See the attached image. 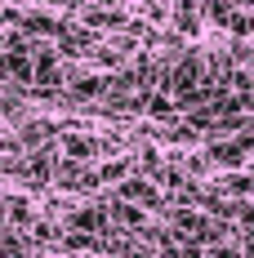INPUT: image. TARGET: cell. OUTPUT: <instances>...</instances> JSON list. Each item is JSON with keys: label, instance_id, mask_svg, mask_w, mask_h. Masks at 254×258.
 <instances>
[{"label": "cell", "instance_id": "30bf717a", "mask_svg": "<svg viewBox=\"0 0 254 258\" xmlns=\"http://www.w3.org/2000/svg\"><path fill=\"white\" fill-rule=\"evenodd\" d=\"M232 31H236V36H245V31H254V18H232Z\"/></svg>", "mask_w": 254, "mask_h": 258}, {"label": "cell", "instance_id": "52a82bcc", "mask_svg": "<svg viewBox=\"0 0 254 258\" xmlns=\"http://www.w3.org/2000/svg\"><path fill=\"white\" fill-rule=\"evenodd\" d=\"M174 23L183 27V31H187V36H196V0H178V9H174Z\"/></svg>", "mask_w": 254, "mask_h": 258}, {"label": "cell", "instance_id": "3957f363", "mask_svg": "<svg viewBox=\"0 0 254 258\" xmlns=\"http://www.w3.org/2000/svg\"><path fill=\"white\" fill-rule=\"evenodd\" d=\"M63 156H67L72 165H85V160H94V156H98V143H94V138H85V134H63Z\"/></svg>", "mask_w": 254, "mask_h": 258}, {"label": "cell", "instance_id": "5b68a950", "mask_svg": "<svg viewBox=\"0 0 254 258\" xmlns=\"http://www.w3.org/2000/svg\"><path fill=\"white\" fill-rule=\"evenodd\" d=\"M223 191H228V196H241V201H254V174H241V169L228 174V178H223Z\"/></svg>", "mask_w": 254, "mask_h": 258}, {"label": "cell", "instance_id": "8992f818", "mask_svg": "<svg viewBox=\"0 0 254 258\" xmlns=\"http://www.w3.org/2000/svg\"><path fill=\"white\" fill-rule=\"evenodd\" d=\"M174 111H178V103L170 94H152V98H147V116H152V120H170Z\"/></svg>", "mask_w": 254, "mask_h": 258}, {"label": "cell", "instance_id": "6da1fadb", "mask_svg": "<svg viewBox=\"0 0 254 258\" xmlns=\"http://www.w3.org/2000/svg\"><path fill=\"white\" fill-rule=\"evenodd\" d=\"M250 152H254V134H236V138H228V143H214V147H210V160L223 165L228 174H236V169L250 160Z\"/></svg>", "mask_w": 254, "mask_h": 258}, {"label": "cell", "instance_id": "7a4b0ae2", "mask_svg": "<svg viewBox=\"0 0 254 258\" xmlns=\"http://www.w3.org/2000/svg\"><path fill=\"white\" fill-rule=\"evenodd\" d=\"M121 201H129V205H161V191H156L152 178H125L121 182Z\"/></svg>", "mask_w": 254, "mask_h": 258}, {"label": "cell", "instance_id": "ba28073f", "mask_svg": "<svg viewBox=\"0 0 254 258\" xmlns=\"http://www.w3.org/2000/svg\"><path fill=\"white\" fill-rule=\"evenodd\" d=\"M107 85H112L107 76H80L76 80V94H80V98H89V94H103Z\"/></svg>", "mask_w": 254, "mask_h": 258}, {"label": "cell", "instance_id": "9c48e42d", "mask_svg": "<svg viewBox=\"0 0 254 258\" xmlns=\"http://www.w3.org/2000/svg\"><path fill=\"white\" fill-rule=\"evenodd\" d=\"M210 18H214V23H232V9H228V0H210Z\"/></svg>", "mask_w": 254, "mask_h": 258}, {"label": "cell", "instance_id": "277c9868", "mask_svg": "<svg viewBox=\"0 0 254 258\" xmlns=\"http://www.w3.org/2000/svg\"><path fill=\"white\" fill-rule=\"evenodd\" d=\"M72 227L85 236H94V232H107V209H80V214H72Z\"/></svg>", "mask_w": 254, "mask_h": 258}, {"label": "cell", "instance_id": "8fae6325", "mask_svg": "<svg viewBox=\"0 0 254 258\" xmlns=\"http://www.w3.org/2000/svg\"><path fill=\"white\" fill-rule=\"evenodd\" d=\"M103 5H121V0H103Z\"/></svg>", "mask_w": 254, "mask_h": 258}, {"label": "cell", "instance_id": "7c38bea8", "mask_svg": "<svg viewBox=\"0 0 254 258\" xmlns=\"http://www.w3.org/2000/svg\"><path fill=\"white\" fill-rule=\"evenodd\" d=\"M94 5H98V0H94Z\"/></svg>", "mask_w": 254, "mask_h": 258}]
</instances>
